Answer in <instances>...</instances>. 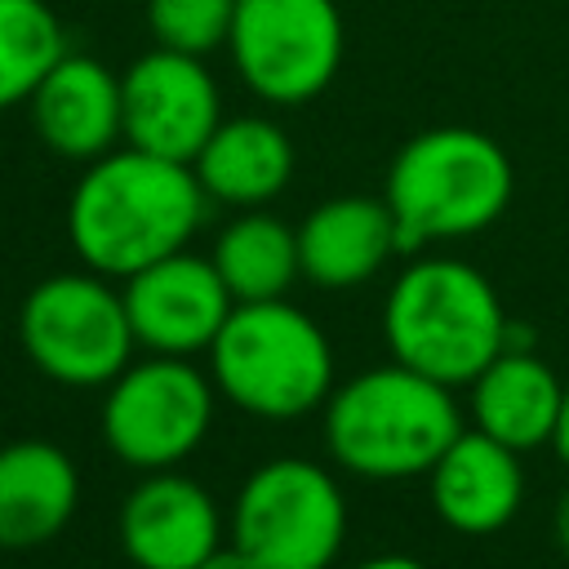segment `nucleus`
Returning <instances> with one entry per match:
<instances>
[{
  "mask_svg": "<svg viewBox=\"0 0 569 569\" xmlns=\"http://www.w3.org/2000/svg\"><path fill=\"white\" fill-rule=\"evenodd\" d=\"M204 187L191 164L138 147H116L84 164L67 200V240L76 258L107 276L133 271L187 249L204 218Z\"/></svg>",
  "mask_w": 569,
  "mask_h": 569,
  "instance_id": "1",
  "label": "nucleus"
},
{
  "mask_svg": "<svg viewBox=\"0 0 569 569\" xmlns=\"http://www.w3.org/2000/svg\"><path fill=\"white\" fill-rule=\"evenodd\" d=\"M458 431L462 409L453 387L400 360L347 378L325 400V449L342 471L365 480L427 476Z\"/></svg>",
  "mask_w": 569,
  "mask_h": 569,
  "instance_id": "2",
  "label": "nucleus"
},
{
  "mask_svg": "<svg viewBox=\"0 0 569 569\" xmlns=\"http://www.w3.org/2000/svg\"><path fill=\"white\" fill-rule=\"evenodd\" d=\"M507 311L489 276L462 258L409 262L382 302V338L391 360L445 382L471 387V378L507 347Z\"/></svg>",
  "mask_w": 569,
  "mask_h": 569,
  "instance_id": "3",
  "label": "nucleus"
},
{
  "mask_svg": "<svg viewBox=\"0 0 569 569\" xmlns=\"http://www.w3.org/2000/svg\"><path fill=\"white\" fill-rule=\"evenodd\" d=\"M511 191L516 169L489 133L436 124L396 151L382 200L396 218L400 249H422L431 240H462L493 227L511 204Z\"/></svg>",
  "mask_w": 569,
  "mask_h": 569,
  "instance_id": "4",
  "label": "nucleus"
},
{
  "mask_svg": "<svg viewBox=\"0 0 569 569\" xmlns=\"http://www.w3.org/2000/svg\"><path fill=\"white\" fill-rule=\"evenodd\" d=\"M213 387L253 418H302L333 391V347L293 302H236L209 347Z\"/></svg>",
  "mask_w": 569,
  "mask_h": 569,
  "instance_id": "5",
  "label": "nucleus"
},
{
  "mask_svg": "<svg viewBox=\"0 0 569 569\" xmlns=\"http://www.w3.org/2000/svg\"><path fill=\"white\" fill-rule=\"evenodd\" d=\"M18 338L31 365L62 387H107L138 347L124 293L89 267L44 276L22 298Z\"/></svg>",
  "mask_w": 569,
  "mask_h": 569,
  "instance_id": "6",
  "label": "nucleus"
},
{
  "mask_svg": "<svg viewBox=\"0 0 569 569\" xmlns=\"http://www.w3.org/2000/svg\"><path fill=\"white\" fill-rule=\"evenodd\" d=\"M347 498L320 462L271 458L236 493L231 542L258 569H329L342 551Z\"/></svg>",
  "mask_w": 569,
  "mask_h": 569,
  "instance_id": "7",
  "label": "nucleus"
},
{
  "mask_svg": "<svg viewBox=\"0 0 569 569\" xmlns=\"http://www.w3.org/2000/svg\"><path fill=\"white\" fill-rule=\"evenodd\" d=\"M213 378L187 356L129 360L102 396V440L138 471H169L200 449L213 422Z\"/></svg>",
  "mask_w": 569,
  "mask_h": 569,
  "instance_id": "8",
  "label": "nucleus"
},
{
  "mask_svg": "<svg viewBox=\"0 0 569 569\" xmlns=\"http://www.w3.org/2000/svg\"><path fill=\"white\" fill-rule=\"evenodd\" d=\"M231 62L271 107H302L342 67V13L333 0H236Z\"/></svg>",
  "mask_w": 569,
  "mask_h": 569,
  "instance_id": "9",
  "label": "nucleus"
},
{
  "mask_svg": "<svg viewBox=\"0 0 569 569\" xmlns=\"http://www.w3.org/2000/svg\"><path fill=\"white\" fill-rule=\"evenodd\" d=\"M124 98V142L164 160L191 164L209 133L222 124L218 80L204 58L156 44L120 76Z\"/></svg>",
  "mask_w": 569,
  "mask_h": 569,
  "instance_id": "10",
  "label": "nucleus"
},
{
  "mask_svg": "<svg viewBox=\"0 0 569 569\" xmlns=\"http://www.w3.org/2000/svg\"><path fill=\"white\" fill-rule=\"evenodd\" d=\"M120 284H124L120 293H124L133 338H138V347H147L156 356L209 351L222 320L236 307L218 267L209 258H196L191 249H178V253L133 271Z\"/></svg>",
  "mask_w": 569,
  "mask_h": 569,
  "instance_id": "11",
  "label": "nucleus"
},
{
  "mask_svg": "<svg viewBox=\"0 0 569 569\" xmlns=\"http://www.w3.org/2000/svg\"><path fill=\"white\" fill-rule=\"evenodd\" d=\"M222 516L182 471H147L120 507V547L138 569H196L222 542Z\"/></svg>",
  "mask_w": 569,
  "mask_h": 569,
  "instance_id": "12",
  "label": "nucleus"
},
{
  "mask_svg": "<svg viewBox=\"0 0 569 569\" xmlns=\"http://www.w3.org/2000/svg\"><path fill=\"white\" fill-rule=\"evenodd\" d=\"M31 124L40 142L67 160H98L116 151L124 138V98H120V76L89 58V53H62L53 71L36 84L27 98Z\"/></svg>",
  "mask_w": 569,
  "mask_h": 569,
  "instance_id": "13",
  "label": "nucleus"
},
{
  "mask_svg": "<svg viewBox=\"0 0 569 569\" xmlns=\"http://www.w3.org/2000/svg\"><path fill=\"white\" fill-rule=\"evenodd\" d=\"M427 485H431L436 516L449 529L471 533V538L498 533L520 511V498H525L520 453L485 436L480 427L458 431V440L427 471Z\"/></svg>",
  "mask_w": 569,
  "mask_h": 569,
  "instance_id": "14",
  "label": "nucleus"
},
{
  "mask_svg": "<svg viewBox=\"0 0 569 569\" xmlns=\"http://www.w3.org/2000/svg\"><path fill=\"white\" fill-rule=\"evenodd\" d=\"M400 249L387 200L333 196L320 200L298 227V262L316 289H356L373 280Z\"/></svg>",
  "mask_w": 569,
  "mask_h": 569,
  "instance_id": "15",
  "label": "nucleus"
},
{
  "mask_svg": "<svg viewBox=\"0 0 569 569\" xmlns=\"http://www.w3.org/2000/svg\"><path fill=\"white\" fill-rule=\"evenodd\" d=\"M80 502V471L49 440H13L0 449V547L31 551L53 542Z\"/></svg>",
  "mask_w": 569,
  "mask_h": 569,
  "instance_id": "16",
  "label": "nucleus"
},
{
  "mask_svg": "<svg viewBox=\"0 0 569 569\" xmlns=\"http://www.w3.org/2000/svg\"><path fill=\"white\" fill-rule=\"evenodd\" d=\"M565 405L560 373L529 347H502L471 378V418L485 436L511 445L516 453L538 449L556 436Z\"/></svg>",
  "mask_w": 569,
  "mask_h": 569,
  "instance_id": "17",
  "label": "nucleus"
},
{
  "mask_svg": "<svg viewBox=\"0 0 569 569\" xmlns=\"http://www.w3.org/2000/svg\"><path fill=\"white\" fill-rule=\"evenodd\" d=\"M191 169L209 200L231 209H262L293 178V142L267 116H231L209 133Z\"/></svg>",
  "mask_w": 569,
  "mask_h": 569,
  "instance_id": "18",
  "label": "nucleus"
},
{
  "mask_svg": "<svg viewBox=\"0 0 569 569\" xmlns=\"http://www.w3.org/2000/svg\"><path fill=\"white\" fill-rule=\"evenodd\" d=\"M209 262L218 267V276L231 289L236 302L284 298L293 289V280L302 276V262H298V227L280 222L276 213L244 209L240 218H231L218 231Z\"/></svg>",
  "mask_w": 569,
  "mask_h": 569,
  "instance_id": "19",
  "label": "nucleus"
},
{
  "mask_svg": "<svg viewBox=\"0 0 569 569\" xmlns=\"http://www.w3.org/2000/svg\"><path fill=\"white\" fill-rule=\"evenodd\" d=\"M67 53V31L44 0H0V111L27 102Z\"/></svg>",
  "mask_w": 569,
  "mask_h": 569,
  "instance_id": "20",
  "label": "nucleus"
},
{
  "mask_svg": "<svg viewBox=\"0 0 569 569\" xmlns=\"http://www.w3.org/2000/svg\"><path fill=\"white\" fill-rule=\"evenodd\" d=\"M231 18H236V0H147V27L156 44L196 58L227 44Z\"/></svg>",
  "mask_w": 569,
  "mask_h": 569,
  "instance_id": "21",
  "label": "nucleus"
},
{
  "mask_svg": "<svg viewBox=\"0 0 569 569\" xmlns=\"http://www.w3.org/2000/svg\"><path fill=\"white\" fill-rule=\"evenodd\" d=\"M196 569H258V565H253V560H249V556H244V551L231 542V547H218V551H209V556H204Z\"/></svg>",
  "mask_w": 569,
  "mask_h": 569,
  "instance_id": "22",
  "label": "nucleus"
},
{
  "mask_svg": "<svg viewBox=\"0 0 569 569\" xmlns=\"http://www.w3.org/2000/svg\"><path fill=\"white\" fill-rule=\"evenodd\" d=\"M356 569H427L418 556H405V551H387V556H369L360 560Z\"/></svg>",
  "mask_w": 569,
  "mask_h": 569,
  "instance_id": "23",
  "label": "nucleus"
},
{
  "mask_svg": "<svg viewBox=\"0 0 569 569\" xmlns=\"http://www.w3.org/2000/svg\"><path fill=\"white\" fill-rule=\"evenodd\" d=\"M551 529H556V542H560V551H565V560H569V489H565V493H560V502H556Z\"/></svg>",
  "mask_w": 569,
  "mask_h": 569,
  "instance_id": "24",
  "label": "nucleus"
},
{
  "mask_svg": "<svg viewBox=\"0 0 569 569\" xmlns=\"http://www.w3.org/2000/svg\"><path fill=\"white\" fill-rule=\"evenodd\" d=\"M551 445H556L560 462L569 467V382H565V405H560V422H556V436H551Z\"/></svg>",
  "mask_w": 569,
  "mask_h": 569,
  "instance_id": "25",
  "label": "nucleus"
}]
</instances>
